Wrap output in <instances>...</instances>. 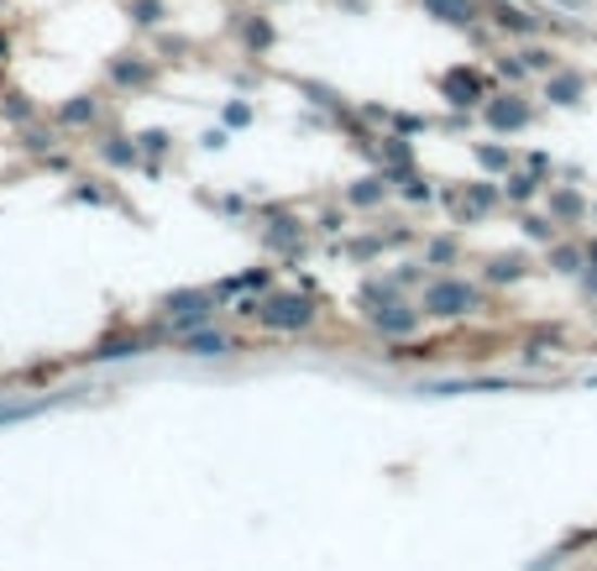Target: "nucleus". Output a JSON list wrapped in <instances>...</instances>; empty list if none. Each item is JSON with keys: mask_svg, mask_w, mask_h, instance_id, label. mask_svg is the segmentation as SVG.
I'll return each mask as SVG.
<instances>
[{"mask_svg": "<svg viewBox=\"0 0 597 571\" xmlns=\"http://www.w3.org/2000/svg\"><path fill=\"white\" fill-rule=\"evenodd\" d=\"M419 309H424L430 320H461V315L482 309V289L478 283H467V278H441V283L424 289Z\"/></svg>", "mask_w": 597, "mask_h": 571, "instance_id": "1", "label": "nucleus"}, {"mask_svg": "<svg viewBox=\"0 0 597 571\" xmlns=\"http://www.w3.org/2000/svg\"><path fill=\"white\" fill-rule=\"evenodd\" d=\"M246 315L263 331H304V326H315V300H304V294H268L263 304H252Z\"/></svg>", "mask_w": 597, "mask_h": 571, "instance_id": "2", "label": "nucleus"}, {"mask_svg": "<svg viewBox=\"0 0 597 571\" xmlns=\"http://www.w3.org/2000/svg\"><path fill=\"white\" fill-rule=\"evenodd\" d=\"M482 120H487L498 137H508V131H524V126L535 120V105H530V100H524L519 90L487 94V100H482Z\"/></svg>", "mask_w": 597, "mask_h": 571, "instance_id": "3", "label": "nucleus"}, {"mask_svg": "<svg viewBox=\"0 0 597 571\" xmlns=\"http://www.w3.org/2000/svg\"><path fill=\"white\" fill-rule=\"evenodd\" d=\"M487 74L482 68H467V63H456V68H446L441 74V100L446 105H456V111H472V105H482L487 100Z\"/></svg>", "mask_w": 597, "mask_h": 571, "instance_id": "4", "label": "nucleus"}, {"mask_svg": "<svg viewBox=\"0 0 597 571\" xmlns=\"http://www.w3.org/2000/svg\"><path fill=\"white\" fill-rule=\"evenodd\" d=\"M111 85L116 90H152L157 85V63L148 53H120V59H111Z\"/></svg>", "mask_w": 597, "mask_h": 571, "instance_id": "5", "label": "nucleus"}, {"mask_svg": "<svg viewBox=\"0 0 597 571\" xmlns=\"http://www.w3.org/2000/svg\"><path fill=\"white\" fill-rule=\"evenodd\" d=\"M487 22H493V31H504V37H524V42L539 37L535 11H519V5H508V0H493V5H487Z\"/></svg>", "mask_w": 597, "mask_h": 571, "instance_id": "6", "label": "nucleus"}, {"mask_svg": "<svg viewBox=\"0 0 597 571\" xmlns=\"http://www.w3.org/2000/svg\"><path fill=\"white\" fill-rule=\"evenodd\" d=\"M209 315H215V300H209V294H174V300H168L174 331H194V326H205Z\"/></svg>", "mask_w": 597, "mask_h": 571, "instance_id": "7", "label": "nucleus"}, {"mask_svg": "<svg viewBox=\"0 0 597 571\" xmlns=\"http://www.w3.org/2000/svg\"><path fill=\"white\" fill-rule=\"evenodd\" d=\"M100 116H105L100 94H68L59 105V131H85V126H94Z\"/></svg>", "mask_w": 597, "mask_h": 571, "instance_id": "8", "label": "nucleus"}, {"mask_svg": "<svg viewBox=\"0 0 597 571\" xmlns=\"http://www.w3.org/2000/svg\"><path fill=\"white\" fill-rule=\"evenodd\" d=\"M582 94H587V74H582V68H556V74H545V100H550V105H582Z\"/></svg>", "mask_w": 597, "mask_h": 571, "instance_id": "9", "label": "nucleus"}, {"mask_svg": "<svg viewBox=\"0 0 597 571\" xmlns=\"http://www.w3.org/2000/svg\"><path fill=\"white\" fill-rule=\"evenodd\" d=\"M419 11L435 16V22H446V27H472L482 16L478 0H419Z\"/></svg>", "mask_w": 597, "mask_h": 571, "instance_id": "10", "label": "nucleus"}, {"mask_svg": "<svg viewBox=\"0 0 597 571\" xmlns=\"http://www.w3.org/2000/svg\"><path fill=\"white\" fill-rule=\"evenodd\" d=\"M419 320H424V309H409V304H389V309L372 315V326L383 335H409V331H419Z\"/></svg>", "mask_w": 597, "mask_h": 571, "instance_id": "11", "label": "nucleus"}, {"mask_svg": "<svg viewBox=\"0 0 597 571\" xmlns=\"http://www.w3.org/2000/svg\"><path fill=\"white\" fill-rule=\"evenodd\" d=\"M389 189H393L389 174H367V179H357L352 189H346V200H352L357 211H372V205H383V200H389Z\"/></svg>", "mask_w": 597, "mask_h": 571, "instance_id": "12", "label": "nucleus"}, {"mask_svg": "<svg viewBox=\"0 0 597 571\" xmlns=\"http://www.w3.org/2000/svg\"><path fill=\"white\" fill-rule=\"evenodd\" d=\"M189 357H231V335L226 331H183Z\"/></svg>", "mask_w": 597, "mask_h": 571, "instance_id": "13", "label": "nucleus"}, {"mask_svg": "<svg viewBox=\"0 0 597 571\" xmlns=\"http://www.w3.org/2000/svg\"><path fill=\"white\" fill-rule=\"evenodd\" d=\"M263 241H268L272 252H298V241H304V226H298L294 215H278L268 231H263Z\"/></svg>", "mask_w": 597, "mask_h": 571, "instance_id": "14", "label": "nucleus"}, {"mask_svg": "<svg viewBox=\"0 0 597 571\" xmlns=\"http://www.w3.org/2000/svg\"><path fill=\"white\" fill-rule=\"evenodd\" d=\"M100 157H105L111 168H137V157H142V152H137V142H131V137L111 131V137L100 142Z\"/></svg>", "mask_w": 597, "mask_h": 571, "instance_id": "15", "label": "nucleus"}, {"mask_svg": "<svg viewBox=\"0 0 597 571\" xmlns=\"http://www.w3.org/2000/svg\"><path fill=\"white\" fill-rule=\"evenodd\" d=\"M126 16H131V27H163L168 22V0H126Z\"/></svg>", "mask_w": 597, "mask_h": 571, "instance_id": "16", "label": "nucleus"}, {"mask_svg": "<svg viewBox=\"0 0 597 571\" xmlns=\"http://www.w3.org/2000/svg\"><path fill=\"white\" fill-rule=\"evenodd\" d=\"M582 211H587V205H582V194H576V189H550V220H556V226L582 220Z\"/></svg>", "mask_w": 597, "mask_h": 571, "instance_id": "17", "label": "nucleus"}, {"mask_svg": "<svg viewBox=\"0 0 597 571\" xmlns=\"http://www.w3.org/2000/svg\"><path fill=\"white\" fill-rule=\"evenodd\" d=\"M272 37H278V31H272L268 16H246V22H241V42H246L252 53H268Z\"/></svg>", "mask_w": 597, "mask_h": 571, "instance_id": "18", "label": "nucleus"}, {"mask_svg": "<svg viewBox=\"0 0 597 571\" xmlns=\"http://www.w3.org/2000/svg\"><path fill=\"white\" fill-rule=\"evenodd\" d=\"M0 116L16 120V126H27V120H37V105H31V94L11 90V94H0Z\"/></svg>", "mask_w": 597, "mask_h": 571, "instance_id": "19", "label": "nucleus"}, {"mask_svg": "<svg viewBox=\"0 0 597 571\" xmlns=\"http://www.w3.org/2000/svg\"><path fill=\"white\" fill-rule=\"evenodd\" d=\"M519 59H524V68H530V74H556V68H561V59H556V48H539V42H530V48H519Z\"/></svg>", "mask_w": 597, "mask_h": 571, "instance_id": "20", "label": "nucleus"}, {"mask_svg": "<svg viewBox=\"0 0 597 571\" xmlns=\"http://www.w3.org/2000/svg\"><path fill=\"white\" fill-rule=\"evenodd\" d=\"M535 189H539L535 174H504V194L513 200V205H530V200H535Z\"/></svg>", "mask_w": 597, "mask_h": 571, "instance_id": "21", "label": "nucleus"}, {"mask_svg": "<svg viewBox=\"0 0 597 571\" xmlns=\"http://www.w3.org/2000/svg\"><path fill=\"white\" fill-rule=\"evenodd\" d=\"M478 163L487 168V174H508V168H513V152L498 148V142H482V148H478Z\"/></svg>", "mask_w": 597, "mask_h": 571, "instance_id": "22", "label": "nucleus"}, {"mask_svg": "<svg viewBox=\"0 0 597 571\" xmlns=\"http://www.w3.org/2000/svg\"><path fill=\"white\" fill-rule=\"evenodd\" d=\"M493 200H498V189H493V183H478L472 194H461V211H467V215H482L487 205H493Z\"/></svg>", "mask_w": 597, "mask_h": 571, "instance_id": "23", "label": "nucleus"}, {"mask_svg": "<svg viewBox=\"0 0 597 571\" xmlns=\"http://www.w3.org/2000/svg\"><path fill=\"white\" fill-rule=\"evenodd\" d=\"M519 272H524V257H493V263H487V278H493V283H513V278H519Z\"/></svg>", "mask_w": 597, "mask_h": 571, "instance_id": "24", "label": "nucleus"}, {"mask_svg": "<svg viewBox=\"0 0 597 571\" xmlns=\"http://www.w3.org/2000/svg\"><path fill=\"white\" fill-rule=\"evenodd\" d=\"M498 79H504V85H524V79H530V68H524L519 53H508V59H498Z\"/></svg>", "mask_w": 597, "mask_h": 571, "instance_id": "25", "label": "nucleus"}, {"mask_svg": "<svg viewBox=\"0 0 597 571\" xmlns=\"http://www.w3.org/2000/svg\"><path fill=\"white\" fill-rule=\"evenodd\" d=\"M22 142H27V152H53V142H59V137H53V131H42V126H22Z\"/></svg>", "mask_w": 597, "mask_h": 571, "instance_id": "26", "label": "nucleus"}, {"mask_svg": "<svg viewBox=\"0 0 597 571\" xmlns=\"http://www.w3.org/2000/svg\"><path fill=\"white\" fill-rule=\"evenodd\" d=\"M168 148H174L168 131H142V137H137V152H148V157H163Z\"/></svg>", "mask_w": 597, "mask_h": 571, "instance_id": "27", "label": "nucleus"}, {"mask_svg": "<svg viewBox=\"0 0 597 571\" xmlns=\"http://www.w3.org/2000/svg\"><path fill=\"white\" fill-rule=\"evenodd\" d=\"M131 352H142V341H137V335H131V341H105V346H100L94 357L111 361V357H131Z\"/></svg>", "mask_w": 597, "mask_h": 571, "instance_id": "28", "label": "nucleus"}, {"mask_svg": "<svg viewBox=\"0 0 597 571\" xmlns=\"http://www.w3.org/2000/svg\"><path fill=\"white\" fill-rule=\"evenodd\" d=\"M550 263H556L561 272H576V268H582V252H576V246H556V252H550Z\"/></svg>", "mask_w": 597, "mask_h": 571, "instance_id": "29", "label": "nucleus"}, {"mask_svg": "<svg viewBox=\"0 0 597 571\" xmlns=\"http://www.w3.org/2000/svg\"><path fill=\"white\" fill-rule=\"evenodd\" d=\"M226 126H252V105H246V100H231V105H226Z\"/></svg>", "mask_w": 597, "mask_h": 571, "instance_id": "30", "label": "nucleus"}, {"mask_svg": "<svg viewBox=\"0 0 597 571\" xmlns=\"http://www.w3.org/2000/svg\"><path fill=\"white\" fill-rule=\"evenodd\" d=\"M393 131H398V137H415V131H430V120H419V116H393Z\"/></svg>", "mask_w": 597, "mask_h": 571, "instance_id": "31", "label": "nucleus"}, {"mask_svg": "<svg viewBox=\"0 0 597 571\" xmlns=\"http://www.w3.org/2000/svg\"><path fill=\"white\" fill-rule=\"evenodd\" d=\"M524 231H530V237H556V220H539V215H530V220H524Z\"/></svg>", "mask_w": 597, "mask_h": 571, "instance_id": "32", "label": "nucleus"}, {"mask_svg": "<svg viewBox=\"0 0 597 571\" xmlns=\"http://www.w3.org/2000/svg\"><path fill=\"white\" fill-rule=\"evenodd\" d=\"M450 257H456V241H435L430 246V263H450Z\"/></svg>", "mask_w": 597, "mask_h": 571, "instance_id": "33", "label": "nucleus"}, {"mask_svg": "<svg viewBox=\"0 0 597 571\" xmlns=\"http://www.w3.org/2000/svg\"><path fill=\"white\" fill-rule=\"evenodd\" d=\"M587 268H597V241H593V246H587Z\"/></svg>", "mask_w": 597, "mask_h": 571, "instance_id": "34", "label": "nucleus"}]
</instances>
